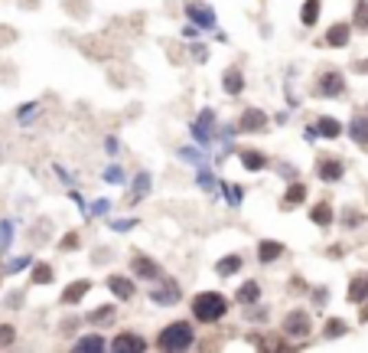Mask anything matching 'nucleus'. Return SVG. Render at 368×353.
Returning a JSON list of instances; mask_svg holds the SVG:
<instances>
[{"label": "nucleus", "mask_w": 368, "mask_h": 353, "mask_svg": "<svg viewBox=\"0 0 368 353\" xmlns=\"http://www.w3.org/2000/svg\"><path fill=\"white\" fill-rule=\"evenodd\" d=\"M225 314H228V298L219 291H202L193 298V317L199 324H219Z\"/></svg>", "instance_id": "1"}, {"label": "nucleus", "mask_w": 368, "mask_h": 353, "mask_svg": "<svg viewBox=\"0 0 368 353\" xmlns=\"http://www.w3.org/2000/svg\"><path fill=\"white\" fill-rule=\"evenodd\" d=\"M193 341H196L193 324H186V321H173V324H166V327L160 330L157 347L160 350H186V347H193Z\"/></svg>", "instance_id": "2"}, {"label": "nucleus", "mask_w": 368, "mask_h": 353, "mask_svg": "<svg viewBox=\"0 0 368 353\" xmlns=\"http://www.w3.org/2000/svg\"><path fill=\"white\" fill-rule=\"evenodd\" d=\"M343 88H345V79L339 69H326L323 76H319L316 82V92L323 95V99H336V95H343Z\"/></svg>", "instance_id": "3"}, {"label": "nucleus", "mask_w": 368, "mask_h": 353, "mask_svg": "<svg viewBox=\"0 0 368 353\" xmlns=\"http://www.w3.org/2000/svg\"><path fill=\"white\" fill-rule=\"evenodd\" d=\"M310 314L307 311H290V314L283 317V337H310Z\"/></svg>", "instance_id": "4"}, {"label": "nucleus", "mask_w": 368, "mask_h": 353, "mask_svg": "<svg viewBox=\"0 0 368 353\" xmlns=\"http://www.w3.org/2000/svg\"><path fill=\"white\" fill-rule=\"evenodd\" d=\"M131 272H134L137 278H144V281H153V278H160V265L153 262L150 255L134 252L131 255Z\"/></svg>", "instance_id": "5"}, {"label": "nucleus", "mask_w": 368, "mask_h": 353, "mask_svg": "<svg viewBox=\"0 0 368 353\" xmlns=\"http://www.w3.org/2000/svg\"><path fill=\"white\" fill-rule=\"evenodd\" d=\"M345 174V164L339 157H319L316 164V176L319 180H326V183H336V180H343Z\"/></svg>", "instance_id": "6"}, {"label": "nucleus", "mask_w": 368, "mask_h": 353, "mask_svg": "<svg viewBox=\"0 0 368 353\" xmlns=\"http://www.w3.org/2000/svg\"><path fill=\"white\" fill-rule=\"evenodd\" d=\"M186 17L196 20L199 26H215V10L206 7V3H199V0H189V3H186Z\"/></svg>", "instance_id": "7"}, {"label": "nucleus", "mask_w": 368, "mask_h": 353, "mask_svg": "<svg viewBox=\"0 0 368 353\" xmlns=\"http://www.w3.org/2000/svg\"><path fill=\"white\" fill-rule=\"evenodd\" d=\"M111 350H147V341L137 337L134 330H124V334H118V337L111 341Z\"/></svg>", "instance_id": "8"}, {"label": "nucleus", "mask_w": 368, "mask_h": 353, "mask_svg": "<svg viewBox=\"0 0 368 353\" xmlns=\"http://www.w3.org/2000/svg\"><path fill=\"white\" fill-rule=\"evenodd\" d=\"M238 157H241V167H245V170H251V174L268 167V157H264V151H258V148H241V151H238Z\"/></svg>", "instance_id": "9"}, {"label": "nucleus", "mask_w": 368, "mask_h": 353, "mask_svg": "<svg viewBox=\"0 0 368 353\" xmlns=\"http://www.w3.org/2000/svg\"><path fill=\"white\" fill-rule=\"evenodd\" d=\"M349 37H352V26L349 23H336L326 30V46H332V50H339V46H345L349 43Z\"/></svg>", "instance_id": "10"}, {"label": "nucleus", "mask_w": 368, "mask_h": 353, "mask_svg": "<svg viewBox=\"0 0 368 353\" xmlns=\"http://www.w3.org/2000/svg\"><path fill=\"white\" fill-rule=\"evenodd\" d=\"M108 288L114 291L121 301H131V298H134V291H137L134 281H131V278H124V275H111L108 278Z\"/></svg>", "instance_id": "11"}, {"label": "nucleus", "mask_w": 368, "mask_h": 353, "mask_svg": "<svg viewBox=\"0 0 368 353\" xmlns=\"http://www.w3.org/2000/svg\"><path fill=\"white\" fill-rule=\"evenodd\" d=\"M264 125H268V114L261 112V108H248V112L241 114V121H238L241 131H261Z\"/></svg>", "instance_id": "12"}, {"label": "nucleus", "mask_w": 368, "mask_h": 353, "mask_svg": "<svg viewBox=\"0 0 368 353\" xmlns=\"http://www.w3.org/2000/svg\"><path fill=\"white\" fill-rule=\"evenodd\" d=\"M88 288H91V281H85V278H82V281H72L69 288L62 291V304H78L88 294Z\"/></svg>", "instance_id": "13"}, {"label": "nucleus", "mask_w": 368, "mask_h": 353, "mask_svg": "<svg viewBox=\"0 0 368 353\" xmlns=\"http://www.w3.org/2000/svg\"><path fill=\"white\" fill-rule=\"evenodd\" d=\"M303 200H307V187H303V183H294V187H287V193H283L281 210H296Z\"/></svg>", "instance_id": "14"}, {"label": "nucleus", "mask_w": 368, "mask_h": 353, "mask_svg": "<svg viewBox=\"0 0 368 353\" xmlns=\"http://www.w3.org/2000/svg\"><path fill=\"white\" fill-rule=\"evenodd\" d=\"M352 304H362L368 301V275H356L352 278V285H349V294H345Z\"/></svg>", "instance_id": "15"}, {"label": "nucleus", "mask_w": 368, "mask_h": 353, "mask_svg": "<svg viewBox=\"0 0 368 353\" xmlns=\"http://www.w3.org/2000/svg\"><path fill=\"white\" fill-rule=\"evenodd\" d=\"M283 252H287V249H283V242H274V239H264L258 245V259H261V262H277Z\"/></svg>", "instance_id": "16"}, {"label": "nucleus", "mask_w": 368, "mask_h": 353, "mask_svg": "<svg viewBox=\"0 0 368 353\" xmlns=\"http://www.w3.org/2000/svg\"><path fill=\"white\" fill-rule=\"evenodd\" d=\"M221 85H225V92L228 95H238L241 88H245V76H241V69H225V76H221Z\"/></svg>", "instance_id": "17"}, {"label": "nucleus", "mask_w": 368, "mask_h": 353, "mask_svg": "<svg viewBox=\"0 0 368 353\" xmlns=\"http://www.w3.org/2000/svg\"><path fill=\"white\" fill-rule=\"evenodd\" d=\"M258 298H261V285L255 281V278H251V281H245V285L238 288V294H235V301H238V304H248V307L258 301Z\"/></svg>", "instance_id": "18"}, {"label": "nucleus", "mask_w": 368, "mask_h": 353, "mask_svg": "<svg viewBox=\"0 0 368 353\" xmlns=\"http://www.w3.org/2000/svg\"><path fill=\"white\" fill-rule=\"evenodd\" d=\"M310 219L316 223V226H323V229H329L332 226V206L326 200H319L313 210H310Z\"/></svg>", "instance_id": "19"}, {"label": "nucleus", "mask_w": 368, "mask_h": 353, "mask_svg": "<svg viewBox=\"0 0 368 353\" xmlns=\"http://www.w3.org/2000/svg\"><path fill=\"white\" fill-rule=\"evenodd\" d=\"M349 134H352V141H356V144H362V148H365V144H368V118H365V114H356V118H352Z\"/></svg>", "instance_id": "20"}, {"label": "nucleus", "mask_w": 368, "mask_h": 353, "mask_svg": "<svg viewBox=\"0 0 368 353\" xmlns=\"http://www.w3.org/2000/svg\"><path fill=\"white\" fill-rule=\"evenodd\" d=\"M316 134H323V138H339V134H343V125H339L336 118H329V114H323V118H316Z\"/></svg>", "instance_id": "21"}, {"label": "nucleus", "mask_w": 368, "mask_h": 353, "mask_svg": "<svg viewBox=\"0 0 368 353\" xmlns=\"http://www.w3.org/2000/svg\"><path fill=\"white\" fill-rule=\"evenodd\" d=\"M52 278H56V272H52V265H46V262L33 265V272H30V281H33V285H50Z\"/></svg>", "instance_id": "22"}, {"label": "nucleus", "mask_w": 368, "mask_h": 353, "mask_svg": "<svg viewBox=\"0 0 368 353\" xmlns=\"http://www.w3.org/2000/svg\"><path fill=\"white\" fill-rule=\"evenodd\" d=\"M323 334H326L329 341H336V337H345V334H349V324H345L343 317H329V321H326V327H323Z\"/></svg>", "instance_id": "23"}, {"label": "nucleus", "mask_w": 368, "mask_h": 353, "mask_svg": "<svg viewBox=\"0 0 368 353\" xmlns=\"http://www.w3.org/2000/svg\"><path fill=\"white\" fill-rule=\"evenodd\" d=\"M316 20H319V0H307V3H303V10H300V23L316 26Z\"/></svg>", "instance_id": "24"}, {"label": "nucleus", "mask_w": 368, "mask_h": 353, "mask_svg": "<svg viewBox=\"0 0 368 353\" xmlns=\"http://www.w3.org/2000/svg\"><path fill=\"white\" fill-rule=\"evenodd\" d=\"M114 317H118V311H114V307H108V304H101L98 311H91V314H88V321H91V324H111V321H114Z\"/></svg>", "instance_id": "25"}, {"label": "nucleus", "mask_w": 368, "mask_h": 353, "mask_svg": "<svg viewBox=\"0 0 368 353\" xmlns=\"http://www.w3.org/2000/svg\"><path fill=\"white\" fill-rule=\"evenodd\" d=\"M238 268H241V255H228V259H221L219 262V275L228 278V275H235Z\"/></svg>", "instance_id": "26"}, {"label": "nucleus", "mask_w": 368, "mask_h": 353, "mask_svg": "<svg viewBox=\"0 0 368 353\" xmlns=\"http://www.w3.org/2000/svg\"><path fill=\"white\" fill-rule=\"evenodd\" d=\"M356 26L358 30H368V0H358L356 3Z\"/></svg>", "instance_id": "27"}, {"label": "nucleus", "mask_w": 368, "mask_h": 353, "mask_svg": "<svg viewBox=\"0 0 368 353\" xmlns=\"http://www.w3.org/2000/svg\"><path fill=\"white\" fill-rule=\"evenodd\" d=\"M101 347H105L101 337H82V341L75 343V350H101Z\"/></svg>", "instance_id": "28"}, {"label": "nucleus", "mask_w": 368, "mask_h": 353, "mask_svg": "<svg viewBox=\"0 0 368 353\" xmlns=\"http://www.w3.org/2000/svg\"><path fill=\"white\" fill-rule=\"evenodd\" d=\"M13 341H17V330H13V324H0V347H10Z\"/></svg>", "instance_id": "29"}, {"label": "nucleus", "mask_w": 368, "mask_h": 353, "mask_svg": "<svg viewBox=\"0 0 368 353\" xmlns=\"http://www.w3.org/2000/svg\"><path fill=\"white\" fill-rule=\"evenodd\" d=\"M75 245H78V232H69V236H65V239L59 242V249H62V252H72Z\"/></svg>", "instance_id": "30"}, {"label": "nucleus", "mask_w": 368, "mask_h": 353, "mask_svg": "<svg viewBox=\"0 0 368 353\" xmlns=\"http://www.w3.org/2000/svg\"><path fill=\"white\" fill-rule=\"evenodd\" d=\"M345 223H349V226H358V223H362V213L349 210V213H345Z\"/></svg>", "instance_id": "31"}, {"label": "nucleus", "mask_w": 368, "mask_h": 353, "mask_svg": "<svg viewBox=\"0 0 368 353\" xmlns=\"http://www.w3.org/2000/svg\"><path fill=\"white\" fill-rule=\"evenodd\" d=\"M362 321H365V324H368V304H365V307H362Z\"/></svg>", "instance_id": "32"}]
</instances>
